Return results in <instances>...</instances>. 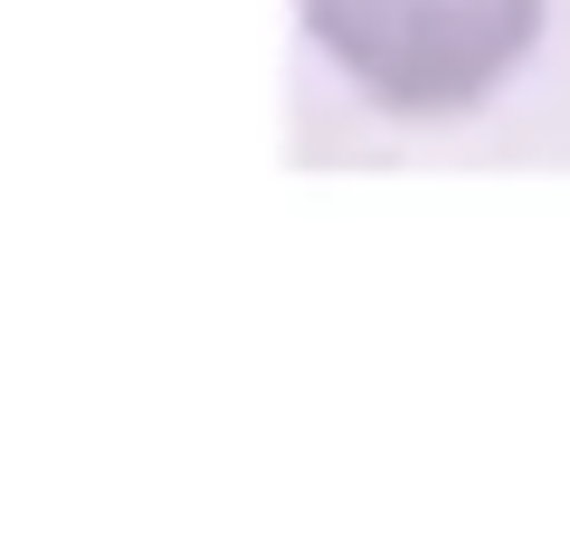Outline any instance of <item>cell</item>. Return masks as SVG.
<instances>
[{
    "mask_svg": "<svg viewBox=\"0 0 570 560\" xmlns=\"http://www.w3.org/2000/svg\"><path fill=\"white\" fill-rule=\"evenodd\" d=\"M551 0H295L305 39L362 105L400 124L475 115L523 77Z\"/></svg>",
    "mask_w": 570,
    "mask_h": 560,
    "instance_id": "1",
    "label": "cell"
}]
</instances>
